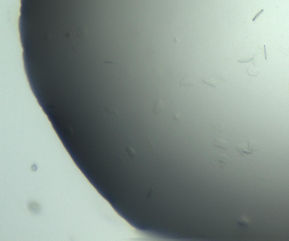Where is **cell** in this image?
<instances>
[{
    "label": "cell",
    "instance_id": "6da1fadb",
    "mask_svg": "<svg viewBox=\"0 0 289 241\" xmlns=\"http://www.w3.org/2000/svg\"><path fill=\"white\" fill-rule=\"evenodd\" d=\"M259 144L257 141H248L247 146L245 144L244 145H238L236 147V149L238 152L239 153L242 157H245L246 154H252L255 152L258 151L259 150Z\"/></svg>",
    "mask_w": 289,
    "mask_h": 241
},
{
    "label": "cell",
    "instance_id": "7a4b0ae2",
    "mask_svg": "<svg viewBox=\"0 0 289 241\" xmlns=\"http://www.w3.org/2000/svg\"><path fill=\"white\" fill-rule=\"evenodd\" d=\"M164 109V104L161 99H157L153 105V112L155 114H160Z\"/></svg>",
    "mask_w": 289,
    "mask_h": 241
},
{
    "label": "cell",
    "instance_id": "3957f363",
    "mask_svg": "<svg viewBox=\"0 0 289 241\" xmlns=\"http://www.w3.org/2000/svg\"><path fill=\"white\" fill-rule=\"evenodd\" d=\"M213 145L218 148L228 150V145L227 141L220 139H215L213 142Z\"/></svg>",
    "mask_w": 289,
    "mask_h": 241
},
{
    "label": "cell",
    "instance_id": "277c9868",
    "mask_svg": "<svg viewBox=\"0 0 289 241\" xmlns=\"http://www.w3.org/2000/svg\"><path fill=\"white\" fill-rule=\"evenodd\" d=\"M179 84L181 86L188 87L194 86L195 84L194 81L188 77H185L180 81Z\"/></svg>",
    "mask_w": 289,
    "mask_h": 241
},
{
    "label": "cell",
    "instance_id": "5b68a950",
    "mask_svg": "<svg viewBox=\"0 0 289 241\" xmlns=\"http://www.w3.org/2000/svg\"><path fill=\"white\" fill-rule=\"evenodd\" d=\"M212 130L216 133H220L224 130V126L220 122H214L211 123Z\"/></svg>",
    "mask_w": 289,
    "mask_h": 241
},
{
    "label": "cell",
    "instance_id": "8992f818",
    "mask_svg": "<svg viewBox=\"0 0 289 241\" xmlns=\"http://www.w3.org/2000/svg\"><path fill=\"white\" fill-rule=\"evenodd\" d=\"M215 161L216 162H217L219 164V166L221 168H223L228 162V158L225 155H217Z\"/></svg>",
    "mask_w": 289,
    "mask_h": 241
},
{
    "label": "cell",
    "instance_id": "52a82bcc",
    "mask_svg": "<svg viewBox=\"0 0 289 241\" xmlns=\"http://www.w3.org/2000/svg\"><path fill=\"white\" fill-rule=\"evenodd\" d=\"M202 82L208 86L212 87H216L217 86V83L214 79L209 77H205L202 78Z\"/></svg>",
    "mask_w": 289,
    "mask_h": 241
},
{
    "label": "cell",
    "instance_id": "ba28073f",
    "mask_svg": "<svg viewBox=\"0 0 289 241\" xmlns=\"http://www.w3.org/2000/svg\"><path fill=\"white\" fill-rule=\"evenodd\" d=\"M247 72L248 75L250 76L256 77L259 73V69H255L251 67H249L247 68Z\"/></svg>",
    "mask_w": 289,
    "mask_h": 241
},
{
    "label": "cell",
    "instance_id": "9c48e42d",
    "mask_svg": "<svg viewBox=\"0 0 289 241\" xmlns=\"http://www.w3.org/2000/svg\"><path fill=\"white\" fill-rule=\"evenodd\" d=\"M238 223L240 225L243 226V227H246V226L248 225L249 221L246 218L242 217L238 221Z\"/></svg>",
    "mask_w": 289,
    "mask_h": 241
},
{
    "label": "cell",
    "instance_id": "30bf717a",
    "mask_svg": "<svg viewBox=\"0 0 289 241\" xmlns=\"http://www.w3.org/2000/svg\"><path fill=\"white\" fill-rule=\"evenodd\" d=\"M127 151H128L129 154L131 157H134L136 156V153L134 152V150L131 148H129L128 149H127Z\"/></svg>",
    "mask_w": 289,
    "mask_h": 241
},
{
    "label": "cell",
    "instance_id": "8fae6325",
    "mask_svg": "<svg viewBox=\"0 0 289 241\" xmlns=\"http://www.w3.org/2000/svg\"><path fill=\"white\" fill-rule=\"evenodd\" d=\"M252 62L253 63V64H254V67H256V63H257V61H256V54H255L254 55V56H253V58H252Z\"/></svg>",
    "mask_w": 289,
    "mask_h": 241
},
{
    "label": "cell",
    "instance_id": "7c38bea8",
    "mask_svg": "<svg viewBox=\"0 0 289 241\" xmlns=\"http://www.w3.org/2000/svg\"><path fill=\"white\" fill-rule=\"evenodd\" d=\"M251 60H252V58H245V59H242L238 60V62H240V63H246V62H250Z\"/></svg>",
    "mask_w": 289,
    "mask_h": 241
},
{
    "label": "cell",
    "instance_id": "4fadbf2b",
    "mask_svg": "<svg viewBox=\"0 0 289 241\" xmlns=\"http://www.w3.org/2000/svg\"><path fill=\"white\" fill-rule=\"evenodd\" d=\"M263 11H264V9H262V10H260V11H259V13H258V14H256V15H255V17H254V18H253V19H252V21H253V22H255V20H256V19H257V18H258V17H259V15H260V14H261V13H263Z\"/></svg>",
    "mask_w": 289,
    "mask_h": 241
},
{
    "label": "cell",
    "instance_id": "5bb4252c",
    "mask_svg": "<svg viewBox=\"0 0 289 241\" xmlns=\"http://www.w3.org/2000/svg\"><path fill=\"white\" fill-rule=\"evenodd\" d=\"M282 49H283L284 50H281V51L284 53L285 55H289V49H286L287 50H286V49H283V48H281Z\"/></svg>",
    "mask_w": 289,
    "mask_h": 241
},
{
    "label": "cell",
    "instance_id": "9a60e30c",
    "mask_svg": "<svg viewBox=\"0 0 289 241\" xmlns=\"http://www.w3.org/2000/svg\"><path fill=\"white\" fill-rule=\"evenodd\" d=\"M173 118L174 119L175 121H178L180 119V116L177 113H174L173 115Z\"/></svg>",
    "mask_w": 289,
    "mask_h": 241
},
{
    "label": "cell",
    "instance_id": "2e32d148",
    "mask_svg": "<svg viewBox=\"0 0 289 241\" xmlns=\"http://www.w3.org/2000/svg\"><path fill=\"white\" fill-rule=\"evenodd\" d=\"M264 55H265V59L267 60V52H266V47H265V45H264Z\"/></svg>",
    "mask_w": 289,
    "mask_h": 241
}]
</instances>
